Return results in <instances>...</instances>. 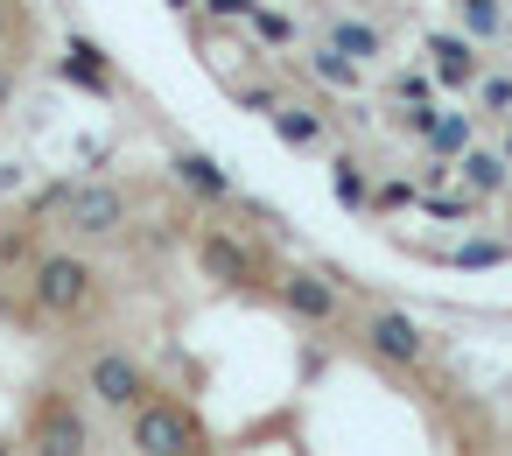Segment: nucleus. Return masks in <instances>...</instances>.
Here are the masks:
<instances>
[{"label": "nucleus", "instance_id": "14", "mask_svg": "<svg viewBox=\"0 0 512 456\" xmlns=\"http://www.w3.org/2000/svg\"><path fill=\"white\" fill-rule=\"evenodd\" d=\"M0 29H8V8H0Z\"/></svg>", "mask_w": 512, "mask_h": 456}, {"label": "nucleus", "instance_id": "11", "mask_svg": "<svg viewBox=\"0 0 512 456\" xmlns=\"http://www.w3.org/2000/svg\"><path fill=\"white\" fill-rule=\"evenodd\" d=\"M463 176H470L477 190H505V162H498V155H463Z\"/></svg>", "mask_w": 512, "mask_h": 456}, {"label": "nucleus", "instance_id": "15", "mask_svg": "<svg viewBox=\"0 0 512 456\" xmlns=\"http://www.w3.org/2000/svg\"><path fill=\"white\" fill-rule=\"evenodd\" d=\"M0 456H8V449H0Z\"/></svg>", "mask_w": 512, "mask_h": 456}, {"label": "nucleus", "instance_id": "10", "mask_svg": "<svg viewBox=\"0 0 512 456\" xmlns=\"http://www.w3.org/2000/svg\"><path fill=\"white\" fill-rule=\"evenodd\" d=\"M176 169H183V183H190V190H204V197H232V183H225V176H218L204 155H183Z\"/></svg>", "mask_w": 512, "mask_h": 456}, {"label": "nucleus", "instance_id": "5", "mask_svg": "<svg viewBox=\"0 0 512 456\" xmlns=\"http://www.w3.org/2000/svg\"><path fill=\"white\" fill-rule=\"evenodd\" d=\"M85 449H92L85 414L71 400H43V414H36V456H85Z\"/></svg>", "mask_w": 512, "mask_h": 456}, {"label": "nucleus", "instance_id": "8", "mask_svg": "<svg viewBox=\"0 0 512 456\" xmlns=\"http://www.w3.org/2000/svg\"><path fill=\"white\" fill-rule=\"evenodd\" d=\"M204 267H211L218 281H246V274H253V253L232 246V239H204Z\"/></svg>", "mask_w": 512, "mask_h": 456}, {"label": "nucleus", "instance_id": "2", "mask_svg": "<svg viewBox=\"0 0 512 456\" xmlns=\"http://www.w3.org/2000/svg\"><path fill=\"white\" fill-rule=\"evenodd\" d=\"M36 302H43L50 316H78V309L92 302V267L71 260V253H50V260L36 267Z\"/></svg>", "mask_w": 512, "mask_h": 456}, {"label": "nucleus", "instance_id": "3", "mask_svg": "<svg viewBox=\"0 0 512 456\" xmlns=\"http://www.w3.org/2000/svg\"><path fill=\"white\" fill-rule=\"evenodd\" d=\"M64 225L85 232V239H106L127 225V197L106 190V183H85V190H64Z\"/></svg>", "mask_w": 512, "mask_h": 456}, {"label": "nucleus", "instance_id": "12", "mask_svg": "<svg viewBox=\"0 0 512 456\" xmlns=\"http://www.w3.org/2000/svg\"><path fill=\"white\" fill-rule=\"evenodd\" d=\"M337 197H344V204H365V176H358V162H337Z\"/></svg>", "mask_w": 512, "mask_h": 456}, {"label": "nucleus", "instance_id": "4", "mask_svg": "<svg viewBox=\"0 0 512 456\" xmlns=\"http://www.w3.org/2000/svg\"><path fill=\"white\" fill-rule=\"evenodd\" d=\"M85 386H92L106 407H141V400H148V372H141L127 351H99L92 372H85Z\"/></svg>", "mask_w": 512, "mask_h": 456}, {"label": "nucleus", "instance_id": "6", "mask_svg": "<svg viewBox=\"0 0 512 456\" xmlns=\"http://www.w3.org/2000/svg\"><path fill=\"white\" fill-rule=\"evenodd\" d=\"M365 337H372V351H379V358H393V365H414V358L428 351V344H421V323H414V316H400V309L372 316V330H365Z\"/></svg>", "mask_w": 512, "mask_h": 456}, {"label": "nucleus", "instance_id": "9", "mask_svg": "<svg viewBox=\"0 0 512 456\" xmlns=\"http://www.w3.org/2000/svg\"><path fill=\"white\" fill-rule=\"evenodd\" d=\"M274 134H281V141H295V148H309V141L323 134V120H316L309 106H281V113H274Z\"/></svg>", "mask_w": 512, "mask_h": 456}, {"label": "nucleus", "instance_id": "7", "mask_svg": "<svg viewBox=\"0 0 512 456\" xmlns=\"http://www.w3.org/2000/svg\"><path fill=\"white\" fill-rule=\"evenodd\" d=\"M281 295H288V309H295L302 323H330V316H337V295H330L316 274H288V281H281Z\"/></svg>", "mask_w": 512, "mask_h": 456}, {"label": "nucleus", "instance_id": "13", "mask_svg": "<svg viewBox=\"0 0 512 456\" xmlns=\"http://www.w3.org/2000/svg\"><path fill=\"white\" fill-rule=\"evenodd\" d=\"M8 92H15V78H8V71H0V99H8Z\"/></svg>", "mask_w": 512, "mask_h": 456}, {"label": "nucleus", "instance_id": "1", "mask_svg": "<svg viewBox=\"0 0 512 456\" xmlns=\"http://www.w3.org/2000/svg\"><path fill=\"white\" fill-rule=\"evenodd\" d=\"M134 449L141 456H190L197 449V421L169 400H141L134 407Z\"/></svg>", "mask_w": 512, "mask_h": 456}]
</instances>
